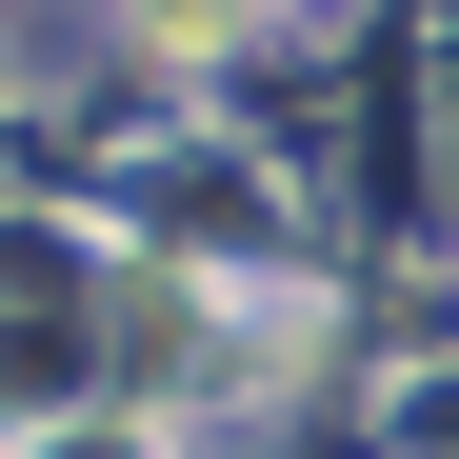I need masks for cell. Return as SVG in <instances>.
Instances as JSON below:
<instances>
[{"instance_id": "1", "label": "cell", "mask_w": 459, "mask_h": 459, "mask_svg": "<svg viewBox=\"0 0 459 459\" xmlns=\"http://www.w3.org/2000/svg\"><path fill=\"white\" fill-rule=\"evenodd\" d=\"M60 459H160V439H140V420H81V439H60Z\"/></svg>"}]
</instances>
